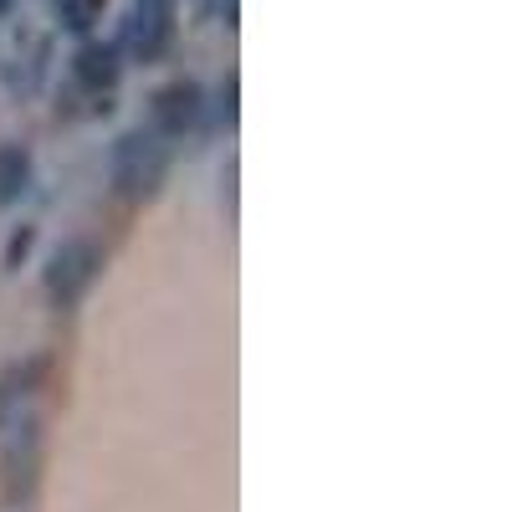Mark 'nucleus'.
<instances>
[{
  "label": "nucleus",
  "mask_w": 512,
  "mask_h": 512,
  "mask_svg": "<svg viewBox=\"0 0 512 512\" xmlns=\"http://www.w3.org/2000/svg\"><path fill=\"white\" fill-rule=\"evenodd\" d=\"M221 118L236 123V77H226V88H221Z\"/></svg>",
  "instance_id": "8"
},
{
  "label": "nucleus",
  "mask_w": 512,
  "mask_h": 512,
  "mask_svg": "<svg viewBox=\"0 0 512 512\" xmlns=\"http://www.w3.org/2000/svg\"><path fill=\"white\" fill-rule=\"evenodd\" d=\"M26 246H31V236H26V231H21V236H16V241H11V262H21V256H26Z\"/></svg>",
  "instance_id": "9"
},
{
  "label": "nucleus",
  "mask_w": 512,
  "mask_h": 512,
  "mask_svg": "<svg viewBox=\"0 0 512 512\" xmlns=\"http://www.w3.org/2000/svg\"><path fill=\"white\" fill-rule=\"evenodd\" d=\"M98 267H103V251H98L93 241H67V246L52 256V267H47V292H52V303H57V308L82 303V292L93 287Z\"/></svg>",
  "instance_id": "2"
},
{
  "label": "nucleus",
  "mask_w": 512,
  "mask_h": 512,
  "mask_svg": "<svg viewBox=\"0 0 512 512\" xmlns=\"http://www.w3.org/2000/svg\"><path fill=\"white\" fill-rule=\"evenodd\" d=\"M6 11H11V0H0V16H6Z\"/></svg>",
  "instance_id": "10"
},
{
  "label": "nucleus",
  "mask_w": 512,
  "mask_h": 512,
  "mask_svg": "<svg viewBox=\"0 0 512 512\" xmlns=\"http://www.w3.org/2000/svg\"><path fill=\"white\" fill-rule=\"evenodd\" d=\"M200 108H205V98H200V88L195 82H164V88L154 93V134L159 139H180V134H190V128L200 123Z\"/></svg>",
  "instance_id": "3"
},
{
  "label": "nucleus",
  "mask_w": 512,
  "mask_h": 512,
  "mask_svg": "<svg viewBox=\"0 0 512 512\" xmlns=\"http://www.w3.org/2000/svg\"><path fill=\"white\" fill-rule=\"evenodd\" d=\"M31 185V154L21 144H0V205L21 200Z\"/></svg>",
  "instance_id": "6"
},
{
  "label": "nucleus",
  "mask_w": 512,
  "mask_h": 512,
  "mask_svg": "<svg viewBox=\"0 0 512 512\" xmlns=\"http://www.w3.org/2000/svg\"><path fill=\"white\" fill-rule=\"evenodd\" d=\"M72 72H77V82H82V88H93V93L113 88V82H118V72H123V62H118V47H108V41H88V47H77V57H72Z\"/></svg>",
  "instance_id": "5"
},
{
  "label": "nucleus",
  "mask_w": 512,
  "mask_h": 512,
  "mask_svg": "<svg viewBox=\"0 0 512 512\" xmlns=\"http://www.w3.org/2000/svg\"><path fill=\"white\" fill-rule=\"evenodd\" d=\"M103 6H108V0H62V26L67 31H88L93 21H103Z\"/></svg>",
  "instance_id": "7"
},
{
  "label": "nucleus",
  "mask_w": 512,
  "mask_h": 512,
  "mask_svg": "<svg viewBox=\"0 0 512 512\" xmlns=\"http://www.w3.org/2000/svg\"><path fill=\"white\" fill-rule=\"evenodd\" d=\"M175 6H180V0H134V16H128V47H134L139 62H154L169 47Z\"/></svg>",
  "instance_id": "4"
},
{
  "label": "nucleus",
  "mask_w": 512,
  "mask_h": 512,
  "mask_svg": "<svg viewBox=\"0 0 512 512\" xmlns=\"http://www.w3.org/2000/svg\"><path fill=\"white\" fill-rule=\"evenodd\" d=\"M169 175V144L159 134H123L113 144V185L123 200H149Z\"/></svg>",
  "instance_id": "1"
}]
</instances>
